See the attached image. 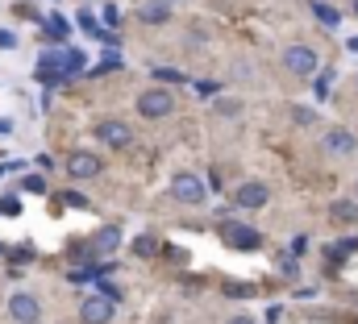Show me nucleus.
<instances>
[{
  "label": "nucleus",
  "instance_id": "6e6552de",
  "mask_svg": "<svg viewBox=\"0 0 358 324\" xmlns=\"http://www.w3.org/2000/svg\"><path fill=\"white\" fill-rule=\"evenodd\" d=\"M325 150H329V154H355L358 137L350 129H329V133H325Z\"/></svg>",
  "mask_w": 358,
  "mask_h": 324
},
{
  "label": "nucleus",
  "instance_id": "a211bd4d",
  "mask_svg": "<svg viewBox=\"0 0 358 324\" xmlns=\"http://www.w3.org/2000/svg\"><path fill=\"white\" fill-rule=\"evenodd\" d=\"M21 187H25V191H33V196H42V191H46V179H42V175H29Z\"/></svg>",
  "mask_w": 358,
  "mask_h": 324
},
{
  "label": "nucleus",
  "instance_id": "dca6fc26",
  "mask_svg": "<svg viewBox=\"0 0 358 324\" xmlns=\"http://www.w3.org/2000/svg\"><path fill=\"white\" fill-rule=\"evenodd\" d=\"M133 250H138V258H150V254L158 250V241H154V237H138V241H133Z\"/></svg>",
  "mask_w": 358,
  "mask_h": 324
},
{
  "label": "nucleus",
  "instance_id": "1a4fd4ad",
  "mask_svg": "<svg viewBox=\"0 0 358 324\" xmlns=\"http://www.w3.org/2000/svg\"><path fill=\"white\" fill-rule=\"evenodd\" d=\"M138 17H142L146 25H167V21H171V4H167V0H146V4L138 8Z\"/></svg>",
  "mask_w": 358,
  "mask_h": 324
},
{
  "label": "nucleus",
  "instance_id": "423d86ee",
  "mask_svg": "<svg viewBox=\"0 0 358 324\" xmlns=\"http://www.w3.org/2000/svg\"><path fill=\"white\" fill-rule=\"evenodd\" d=\"M96 137H100L104 146H117V150L133 142V133H129V125H121V121H100V125H96Z\"/></svg>",
  "mask_w": 358,
  "mask_h": 324
},
{
  "label": "nucleus",
  "instance_id": "393cba45",
  "mask_svg": "<svg viewBox=\"0 0 358 324\" xmlns=\"http://www.w3.org/2000/svg\"><path fill=\"white\" fill-rule=\"evenodd\" d=\"M13 42H17V37H13V33H8V29H0V46H4V50H8V46H13Z\"/></svg>",
  "mask_w": 358,
  "mask_h": 324
},
{
  "label": "nucleus",
  "instance_id": "2eb2a0df",
  "mask_svg": "<svg viewBox=\"0 0 358 324\" xmlns=\"http://www.w3.org/2000/svg\"><path fill=\"white\" fill-rule=\"evenodd\" d=\"M46 33H50V37H67V17H58V12L46 17Z\"/></svg>",
  "mask_w": 358,
  "mask_h": 324
},
{
  "label": "nucleus",
  "instance_id": "4be33fe9",
  "mask_svg": "<svg viewBox=\"0 0 358 324\" xmlns=\"http://www.w3.org/2000/svg\"><path fill=\"white\" fill-rule=\"evenodd\" d=\"M329 83H334V75H329V71H325V75H321V79H317V96H329Z\"/></svg>",
  "mask_w": 358,
  "mask_h": 324
},
{
  "label": "nucleus",
  "instance_id": "4468645a",
  "mask_svg": "<svg viewBox=\"0 0 358 324\" xmlns=\"http://www.w3.org/2000/svg\"><path fill=\"white\" fill-rule=\"evenodd\" d=\"M313 17H317L321 25H338V21H342L338 8H334V4H321V0H313Z\"/></svg>",
  "mask_w": 358,
  "mask_h": 324
},
{
  "label": "nucleus",
  "instance_id": "c756f323",
  "mask_svg": "<svg viewBox=\"0 0 358 324\" xmlns=\"http://www.w3.org/2000/svg\"><path fill=\"white\" fill-rule=\"evenodd\" d=\"M355 200H358V196H355Z\"/></svg>",
  "mask_w": 358,
  "mask_h": 324
},
{
  "label": "nucleus",
  "instance_id": "7ed1b4c3",
  "mask_svg": "<svg viewBox=\"0 0 358 324\" xmlns=\"http://www.w3.org/2000/svg\"><path fill=\"white\" fill-rule=\"evenodd\" d=\"M171 196H175L179 204H204V183H200L196 175H188V171H184V175H175V179H171Z\"/></svg>",
  "mask_w": 358,
  "mask_h": 324
},
{
  "label": "nucleus",
  "instance_id": "9d476101",
  "mask_svg": "<svg viewBox=\"0 0 358 324\" xmlns=\"http://www.w3.org/2000/svg\"><path fill=\"white\" fill-rule=\"evenodd\" d=\"M271 200V191L263 187V183H246V187H238V204L242 208H263Z\"/></svg>",
  "mask_w": 358,
  "mask_h": 324
},
{
  "label": "nucleus",
  "instance_id": "9b49d317",
  "mask_svg": "<svg viewBox=\"0 0 358 324\" xmlns=\"http://www.w3.org/2000/svg\"><path fill=\"white\" fill-rule=\"evenodd\" d=\"M225 237H229L238 250H259V246H263V237H259L254 229H242V225H225Z\"/></svg>",
  "mask_w": 358,
  "mask_h": 324
},
{
  "label": "nucleus",
  "instance_id": "412c9836",
  "mask_svg": "<svg viewBox=\"0 0 358 324\" xmlns=\"http://www.w3.org/2000/svg\"><path fill=\"white\" fill-rule=\"evenodd\" d=\"M292 117H296V125H313L317 121V112H309V108H296Z\"/></svg>",
  "mask_w": 358,
  "mask_h": 324
},
{
  "label": "nucleus",
  "instance_id": "c85d7f7f",
  "mask_svg": "<svg viewBox=\"0 0 358 324\" xmlns=\"http://www.w3.org/2000/svg\"><path fill=\"white\" fill-rule=\"evenodd\" d=\"M167 4H175V0H167Z\"/></svg>",
  "mask_w": 358,
  "mask_h": 324
},
{
  "label": "nucleus",
  "instance_id": "f257e3e1",
  "mask_svg": "<svg viewBox=\"0 0 358 324\" xmlns=\"http://www.w3.org/2000/svg\"><path fill=\"white\" fill-rule=\"evenodd\" d=\"M284 67L292 75H317L321 71V58L313 54V46H288L284 50Z\"/></svg>",
  "mask_w": 358,
  "mask_h": 324
},
{
  "label": "nucleus",
  "instance_id": "5701e85b",
  "mask_svg": "<svg viewBox=\"0 0 358 324\" xmlns=\"http://www.w3.org/2000/svg\"><path fill=\"white\" fill-rule=\"evenodd\" d=\"M104 21H108V25H117V21H121V12H117V4H104Z\"/></svg>",
  "mask_w": 358,
  "mask_h": 324
},
{
  "label": "nucleus",
  "instance_id": "a878e982",
  "mask_svg": "<svg viewBox=\"0 0 358 324\" xmlns=\"http://www.w3.org/2000/svg\"><path fill=\"white\" fill-rule=\"evenodd\" d=\"M229 324H254V321H250V316H234Z\"/></svg>",
  "mask_w": 358,
  "mask_h": 324
},
{
  "label": "nucleus",
  "instance_id": "20e7f679",
  "mask_svg": "<svg viewBox=\"0 0 358 324\" xmlns=\"http://www.w3.org/2000/svg\"><path fill=\"white\" fill-rule=\"evenodd\" d=\"M79 321L83 324H108L113 321V300L108 296H92L79 304Z\"/></svg>",
  "mask_w": 358,
  "mask_h": 324
},
{
  "label": "nucleus",
  "instance_id": "ddd939ff",
  "mask_svg": "<svg viewBox=\"0 0 358 324\" xmlns=\"http://www.w3.org/2000/svg\"><path fill=\"white\" fill-rule=\"evenodd\" d=\"M117 241H121V229H117V225H104V229L92 237V250H96V254H108V250H117Z\"/></svg>",
  "mask_w": 358,
  "mask_h": 324
},
{
  "label": "nucleus",
  "instance_id": "f03ea898",
  "mask_svg": "<svg viewBox=\"0 0 358 324\" xmlns=\"http://www.w3.org/2000/svg\"><path fill=\"white\" fill-rule=\"evenodd\" d=\"M171 108H175V100H171V92H163V87H146L142 100H138V112H142L146 121H158V117H167Z\"/></svg>",
  "mask_w": 358,
  "mask_h": 324
},
{
  "label": "nucleus",
  "instance_id": "cd10ccee",
  "mask_svg": "<svg viewBox=\"0 0 358 324\" xmlns=\"http://www.w3.org/2000/svg\"><path fill=\"white\" fill-rule=\"evenodd\" d=\"M355 12H358V0H355Z\"/></svg>",
  "mask_w": 358,
  "mask_h": 324
},
{
  "label": "nucleus",
  "instance_id": "bb28decb",
  "mask_svg": "<svg viewBox=\"0 0 358 324\" xmlns=\"http://www.w3.org/2000/svg\"><path fill=\"white\" fill-rule=\"evenodd\" d=\"M8 129H13V125H8V121H4V117H0V133H8Z\"/></svg>",
  "mask_w": 358,
  "mask_h": 324
},
{
  "label": "nucleus",
  "instance_id": "0eeeda50",
  "mask_svg": "<svg viewBox=\"0 0 358 324\" xmlns=\"http://www.w3.org/2000/svg\"><path fill=\"white\" fill-rule=\"evenodd\" d=\"M67 171H71V179H92V175H100V158L96 154H71V162H67Z\"/></svg>",
  "mask_w": 358,
  "mask_h": 324
},
{
  "label": "nucleus",
  "instance_id": "39448f33",
  "mask_svg": "<svg viewBox=\"0 0 358 324\" xmlns=\"http://www.w3.org/2000/svg\"><path fill=\"white\" fill-rule=\"evenodd\" d=\"M8 316L17 324H33L38 316H42V304L33 300V296H25V291H17L13 300H8Z\"/></svg>",
  "mask_w": 358,
  "mask_h": 324
},
{
  "label": "nucleus",
  "instance_id": "f8f14e48",
  "mask_svg": "<svg viewBox=\"0 0 358 324\" xmlns=\"http://www.w3.org/2000/svg\"><path fill=\"white\" fill-rule=\"evenodd\" d=\"M329 216H334L338 225H355L358 221V200H334V204H329Z\"/></svg>",
  "mask_w": 358,
  "mask_h": 324
},
{
  "label": "nucleus",
  "instance_id": "aec40b11",
  "mask_svg": "<svg viewBox=\"0 0 358 324\" xmlns=\"http://www.w3.org/2000/svg\"><path fill=\"white\" fill-rule=\"evenodd\" d=\"M217 87H221V83H213V79H200V83H196L200 96H217Z\"/></svg>",
  "mask_w": 358,
  "mask_h": 324
},
{
  "label": "nucleus",
  "instance_id": "b1692460",
  "mask_svg": "<svg viewBox=\"0 0 358 324\" xmlns=\"http://www.w3.org/2000/svg\"><path fill=\"white\" fill-rule=\"evenodd\" d=\"M100 296H108V300H113V304H117V287H113V283H108V279H100Z\"/></svg>",
  "mask_w": 358,
  "mask_h": 324
},
{
  "label": "nucleus",
  "instance_id": "6ab92c4d",
  "mask_svg": "<svg viewBox=\"0 0 358 324\" xmlns=\"http://www.w3.org/2000/svg\"><path fill=\"white\" fill-rule=\"evenodd\" d=\"M213 108H217V112H221V117H234V112H238V100H217V104H213Z\"/></svg>",
  "mask_w": 358,
  "mask_h": 324
},
{
  "label": "nucleus",
  "instance_id": "f3484780",
  "mask_svg": "<svg viewBox=\"0 0 358 324\" xmlns=\"http://www.w3.org/2000/svg\"><path fill=\"white\" fill-rule=\"evenodd\" d=\"M350 250H358V241H355V237H350V241H334V246H329V254H334V258H346Z\"/></svg>",
  "mask_w": 358,
  "mask_h": 324
}]
</instances>
